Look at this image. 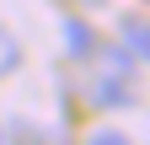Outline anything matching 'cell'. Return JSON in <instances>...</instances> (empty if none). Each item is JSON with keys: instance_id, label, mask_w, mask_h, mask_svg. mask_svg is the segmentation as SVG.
I'll return each mask as SVG.
<instances>
[{"instance_id": "obj_1", "label": "cell", "mask_w": 150, "mask_h": 145, "mask_svg": "<svg viewBox=\"0 0 150 145\" xmlns=\"http://www.w3.org/2000/svg\"><path fill=\"white\" fill-rule=\"evenodd\" d=\"M97 107H129L134 102V86H129V75H118V70H107V75L91 81V92H86Z\"/></svg>"}, {"instance_id": "obj_2", "label": "cell", "mask_w": 150, "mask_h": 145, "mask_svg": "<svg viewBox=\"0 0 150 145\" xmlns=\"http://www.w3.org/2000/svg\"><path fill=\"white\" fill-rule=\"evenodd\" d=\"M59 32H64V48H70V59H91V54H97V32H91L86 22H75V16H64L59 22Z\"/></svg>"}, {"instance_id": "obj_3", "label": "cell", "mask_w": 150, "mask_h": 145, "mask_svg": "<svg viewBox=\"0 0 150 145\" xmlns=\"http://www.w3.org/2000/svg\"><path fill=\"white\" fill-rule=\"evenodd\" d=\"M118 32H123L129 54H139V59L150 65V22H145V16H123V22H118Z\"/></svg>"}, {"instance_id": "obj_4", "label": "cell", "mask_w": 150, "mask_h": 145, "mask_svg": "<svg viewBox=\"0 0 150 145\" xmlns=\"http://www.w3.org/2000/svg\"><path fill=\"white\" fill-rule=\"evenodd\" d=\"M16 65H22V43H16L11 27H0V75H11Z\"/></svg>"}, {"instance_id": "obj_5", "label": "cell", "mask_w": 150, "mask_h": 145, "mask_svg": "<svg viewBox=\"0 0 150 145\" xmlns=\"http://www.w3.org/2000/svg\"><path fill=\"white\" fill-rule=\"evenodd\" d=\"M91 145H129V134H123V129H97Z\"/></svg>"}, {"instance_id": "obj_6", "label": "cell", "mask_w": 150, "mask_h": 145, "mask_svg": "<svg viewBox=\"0 0 150 145\" xmlns=\"http://www.w3.org/2000/svg\"><path fill=\"white\" fill-rule=\"evenodd\" d=\"M0 140H6V134H0Z\"/></svg>"}]
</instances>
